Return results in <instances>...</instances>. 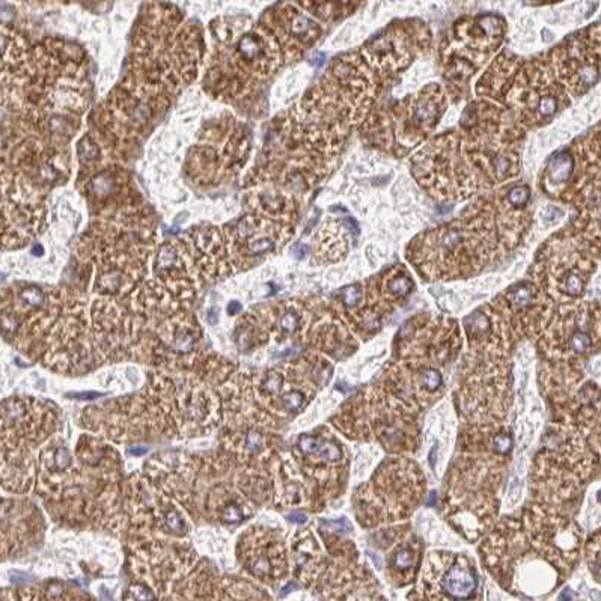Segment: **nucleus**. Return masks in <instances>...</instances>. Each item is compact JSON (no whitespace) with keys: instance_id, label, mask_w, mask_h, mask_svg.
<instances>
[{"instance_id":"nucleus-1","label":"nucleus","mask_w":601,"mask_h":601,"mask_svg":"<svg viewBox=\"0 0 601 601\" xmlns=\"http://www.w3.org/2000/svg\"><path fill=\"white\" fill-rule=\"evenodd\" d=\"M246 150V136L237 124L214 127L190 154V175L201 184H216L231 169L241 166Z\"/></svg>"},{"instance_id":"nucleus-2","label":"nucleus","mask_w":601,"mask_h":601,"mask_svg":"<svg viewBox=\"0 0 601 601\" xmlns=\"http://www.w3.org/2000/svg\"><path fill=\"white\" fill-rule=\"evenodd\" d=\"M443 591L453 600L469 598L478 586V579L472 567L465 564H455L443 576Z\"/></svg>"},{"instance_id":"nucleus-3","label":"nucleus","mask_w":601,"mask_h":601,"mask_svg":"<svg viewBox=\"0 0 601 601\" xmlns=\"http://www.w3.org/2000/svg\"><path fill=\"white\" fill-rule=\"evenodd\" d=\"M299 449L303 455L310 458H319L324 461H338L341 458V449L330 442L319 437L301 436L299 439Z\"/></svg>"},{"instance_id":"nucleus-4","label":"nucleus","mask_w":601,"mask_h":601,"mask_svg":"<svg viewBox=\"0 0 601 601\" xmlns=\"http://www.w3.org/2000/svg\"><path fill=\"white\" fill-rule=\"evenodd\" d=\"M573 167H574L573 158H571L568 154H564V152L556 154V155L550 160V163H549V167H547V179H549L552 184L559 185V184L565 182V181L570 178V175H571V172H573Z\"/></svg>"},{"instance_id":"nucleus-5","label":"nucleus","mask_w":601,"mask_h":601,"mask_svg":"<svg viewBox=\"0 0 601 601\" xmlns=\"http://www.w3.org/2000/svg\"><path fill=\"white\" fill-rule=\"evenodd\" d=\"M303 5L319 17H327L333 14L338 8L350 5L353 0H301Z\"/></svg>"},{"instance_id":"nucleus-6","label":"nucleus","mask_w":601,"mask_h":601,"mask_svg":"<svg viewBox=\"0 0 601 601\" xmlns=\"http://www.w3.org/2000/svg\"><path fill=\"white\" fill-rule=\"evenodd\" d=\"M585 288V281L583 278L576 273V272H570L568 275H565L564 281H562V290L571 296V297H577L583 293Z\"/></svg>"},{"instance_id":"nucleus-7","label":"nucleus","mask_w":601,"mask_h":601,"mask_svg":"<svg viewBox=\"0 0 601 601\" xmlns=\"http://www.w3.org/2000/svg\"><path fill=\"white\" fill-rule=\"evenodd\" d=\"M389 291L396 297H404L412 291V281L406 275H396L389 281Z\"/></svg>"},{"instance_id":"nucleus-8","label":"nucleus","mask_w":601,"mask_h":601,"mask_svg":"<svg viewBox=\"0 0 601 601\" xmlns=\"http://www.w3.org/2000/svg\"><path fill=\"white\" fill-rule=\"evenodd\" d=\"M591 345H592V339H591V336L588 335V333H585V331H576V333H573L571 335V338H570V347H571V350L573 351H576V353H586L589 348H591Z\"/></svg>"},{"instance_id":"nucleus-9","label":"nucleus","mask_w":601,"mask_h":601,"mask_svg":"<svg viewBox=\"0 0 601 601\" xmlns=\"http://www.w3.org/2000/svg\"><path fill=\"white\" fill-rule=\"evenodd\" d=\"M393 567L398 571H406L410 567H413V553L410 549H399L395 555H393V561H392Z\"/></svg>"},{"instance_id":"nucleus-10","label":"nucleus","mask_w":601,"mask_h":601,"mask_svg":"<svg viewBox=\"0 0 601 601\" xmlns=\"http://www.w3.org/2000/svg\"><path fill=\"white\" fill-rule=\"evenodd\" d=\"M506 199H508V202H509L512 207H517V208H518V207H523V205H526L527 201H529V190H527V187H524V185L512 187V188L508 191Z\"/></svg>"},{"instance_id":"nucleus-11","label":"nucleus","mask_w":601,"mask_h":601,"mask_svg":"<svg viewBox=\"0 0 601 601\" xmlns=\"http://www.w3.org/2000/svg\"><path fill=\"white\" fill-rule=\"evenodd\" d=\"M465 324H467L469 333H472V335H475V333H484V331L488 330V325H490L487 316L482 315V313H475V315H472L470 318L465 319Z\"/></svg>"},{"instance_id":"nucleus-12","label":"nucleus","mask_w":601,"mask_h":601,"mask_svg":"<svg viewBox=\"0 0 601 601\" xmlns=\"http://www.w3.org/2000/svg\"><path fill=\"white\" fill-rule=\"evenodd\" d=\"M509 299H511V303H512L515 307H523V306L529 304L530 300H532V290H530L529 287L521 285V287L515 288V290L511 293Z\"/></svg>"},{"instance_id":"nucleus-13","label":"nucleus","mask_w":601,"mask_h":601,"mask_svg":"<svg viewBox=\"0 0 601 601\" xmlns=\"http://www.w3.org/2000/svg\"><path fill=\"white\" fill-rule=\"evenodd\" d=\"M421 381H422V384H424V387L427 390L434 392V390H437L442 386V375L437 371H434V369H428V371H425L422 374Z\"/></svg>"},{"instance_id":"nucleus-14","label":"nucleus","mask_w":601,"mask_h":601,"mask_svg":"<svg viewBox=\"0 0 601 601\" xmlns=\"http://www.w3.org/2000/svg\"><path fill=\"white\" fill-rule=\"evenodd\" d=\"M282 381H284V378H282L281 374L272 372V374H269V375L265 377V380H264V383H262V389H264L267 393H278V392L282 389Z\"/></svg>"},{"instance_id":"nucleus-15","label":"nucleus","mask_w":601,"mask_h":601,"mask_svg":"<svg viewBox=\"0 0 601 601\" xmlns=\"http://www.w3.org/2000/svg\"><path fill=\"white\" fill-rule=\"evenodd\" d=\"M304 403V396L301 392L293 390L288 392L284 398H282V404L287 410H299Z\"/></svg>"},{"instance_id":"nucleus-16","label":"nucleus","mask_w":601,"mask_h":601,"mask_svg":"<svg viewBox=\"0 0 601 601\" xmlns=\"http://www.w3.org/2000/svg\"><path fill=\"white\" fill-rule=\"evenodd\" d=\"M360 297H362V290L357 285L348 287V288H345L342 291V300L345 303V306H348V307L356 306L360 300Z\"/></svg>"},{"instance_id":"nucleus-17","label":"nucleus","mask_w":601,"mask_h":601,"mask_svg":"<svg viewBox=\"0 0 601 601\" xmlns=\"http://www.w3.org/2000/svg\"><path fill=\"white\" fill-rule=\"evenodd\" d=\"M279 325H281L282 331H285V333H293V331H296L297 327H299V316H297L294 312H287V313L281 318Z\"/></svg>"},{"instance_id":"nucleus-18","label":"nucleus","mask_w":601,"mask_h":601,"mask_svg":"<svg viewBox=\"0 0 601 601\" xmlns=\"http://www.w3.org/2000/svg\"><path fill=\"white\" fill-rule=\"evenodd\" d=\"M512 446V440L506 434H499L493 440V449L497 453H506Z\"/></svg>"},{"instance_id":"nucleus-19","label":"nucleus","mask_w":601,"mask_h":601,"mask_svg":"<svg viewBox=\"0 0 601 601\" xmlns=\"http://www.w3.org/2000/svg\"><path fill=\"white\" fill-rule=\"evenodd\" d=\"M223 518L229 523H234V521H240L243 518V514H241L240 508H237L235 505H229L223 512Z\"/></svg>"},{"instance_id":"nucleus-20","label":"nucleus","mask_w":601,"mask_h":601,"mask_svg":"<svg viewBox=\"0 0 601 601\" xmlns=\"http://www.w3.org/2000/svg\"><path fill=\"white\" fill-rule=\"evenodd\" d=\"M166 523H167V527L169 529H172V530H181V529H184V523H182V520L175 514V512H170L169 515H167V518H166Z\"/></svg>"},{"instance_id":"nucleus-21","label":"nucleus","mask_w":601,"mask_h":601,"mask_svg":"<svg viewBox=\"0 0 601 601\" xmlns=\"http://www.w3.org/2000/svg\"><path fill=\"white\" fill-rule=\"evenodd\" d=\"M56 462H57V469H65L70 464V455L65 449H59L56 452Z\"/></svg>"},{"instance_id":"nucleus-22","label":"nucleus","mask_w":601,"mask_h":601,"mask_svg":"<svg viewBox=\"0 0 601 601\" xmlns=\"http://www.w3.org/2000/svg\"><path fill=\"white\" fill-rule=\"evenodd\" d=\"M261 443H262V440H261V436H259V434H256V433L249 434V437H247V446H249V449L256 451V449L261 448Z\"/></svg>"},{"instance_id":"nucleus-23","label":"nucleus","mask_w":601,"mask_h":601,"mask_svg":"<svg viewBox=\"0 0 601 601\" xmlns=\"http://www.w3.org/2000/svg\"><path fill=\"white\" fill-rule=\"evenodd\" d=\"M290 520H291V521H296V523H303V521L306 520V517H304L303 514H291V515H290Z\"/></svg>"},{"instance_id":"nucleus-24","label":"nucleus","mask_w":601,"mask_h":601,"mask_svg":"<svg viewBox=\"0 0 601 601\" xmlns=\"http://www.w3.org/2000/svg\"><path fill=\"white\" fill-rule=\"evenodd\" d=\"M77 396H79V398L82 396V398H85V399H91V398H97V396H100V393H95V392H89V393H79Z\"/></svg>"},{"instance_id":"nucleus-25","label":"nucleus","mask_w":601,"mask_h":601,"mask_svg":"<svg viewBox=\"0 0 601 601\" xmlns=\"http://www.w3.org/2000/svg\"><path fill=\"white\" fill-rule=\"evenodd\" d=\"M238 309H240V306H238L237 303H232V304L229 306V312H231V313H234V312L238 310Z\"/></svg>"},{"instance_id":"nucleus-26","label":"nucleus","mask_w":601,"mask_h":601,"mask_svg":"<svg viewBox=\"0 0 601 601\" xmlns=\"http://www.w3.org/2000/svg\"><path fill=\"white\" fill-rule=\"evenodd\" d=\"M145 452H147V449H131L130 453H138V455H141V453H145Z\"/></svg>"},{"instance_id":"nucleus-27","label":"nucleus","mask_w":601,"mask_h":601,"mask_svg":"<svg viewBox=\"0 0 601 601\" xmlns=\"http://www.w3.org/2000/svg\"><path fill=\"white\" fill-rule=\"evenodd\" d=\"M91 2H103V0H91Z\"/></svg>"}]
</instances>
